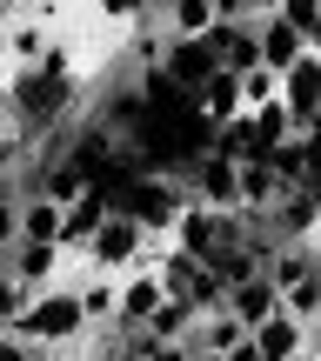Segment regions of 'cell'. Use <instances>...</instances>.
<instances>
[{"mask_svg":"<svg viewBox=\"0 0 321 361\" xmlns=\"http://www.w3.org/2000/svg\"><path fill=\"white\" fill-rule=\"evenodd\" d=\"M94 335H101V328H94L74 274L54 281V288H40L34 308H27L20 322H0V341H7L20 361H80V355H101Z\"/></svg>","mask_w":321,"mask_h":361,"instance_id":"obj_1","label":"cell"},{"mask_svg":"<svg viewBox=\"0 0 321 361\" xmlns=\"http://www.w3.org/2000/svg\"><path fill=\"white\" fill-rule=\"evenodd\" d=\"M147 221L134 214V207H107V221L101 228H94V241L80 247V261H87V268H114V274H128V268H141V255H147Z\"/></svg>","mask_w":321,"mask_h":361,"instance_id":"obj_2","label":"cell"},{"mask_svg":"<svg viewBox=\"0 0 321 361\" xmlns=\"http://www.w3.org/2000/svg\"><path fill=\"white\" fill-rule=\"evenodd\" d=\"M181 361H255V328L221 301L194 322V335L181 341Z\"/></svg>","mask_w":321,"mask_h":361,"instance_id":"obj_3","label":"cell"},{"mask_svg":"<svg viewBox=\"0 0 321 361\" xmlns=\"http://www.w3.org/2000/svg\"><path fill=\"white\" fill-rule=\"evenodd\" d=\"M80 268V255H67V241H34V234H0V274H20L34 288H54Z\"/></svg>","mask_w":321,"mask_h":361,"instance_id":"obj_4","label":"cell"},{"mask_svg":"<svg viewBox=\"0 0 321 361\" xmlns=\"http://www.w3.org/2000/svg\"><path fill=\"white\" fill-rule=\"evenodd\" d=\"M188 188H194V201H207V207H241V154L207 141L201 154L188 161Z\"/></svg>","mask_w":321,"mask_h":361,"instance_id":"obj_5","label":"cell"},{"mask_svg":"<svg viewBox=\"0 0 321 361\" xmlns=\"http://www.w3.org/2000/svg\"><path fill=\"white\" fill-rule=\"evenodd\" d=\"M214 74H221V47H214V34H194V40H181V34H174V54H167V67H161L167 87L194 101V94H201Z\"/></svg>","mask_w":321,"mask_h":361,"instance_id":"obj_6","label":"cell"},{"mask_svg":"<svg viewBox=\"0 0 321 361\" xmlns=\"http://www.w3.org/2000/svg\"><path fill=\"white\" fill-rule=\"evenodd\" d=\"M315 348V322H301L295 308H274L255 328V361H308Z\"/></svg>","mask_w":321,"mask_h":361,"instance_id":"obj_7","label":"cell"},{"mask_svg":"<svg viewBox=\"0 0 321 361\" xmlns=\"http://www.w3.org/2000/svg\"><path fill=\"white\" fill-rule=\"evenodd\" d=\"M255 40H261V61L281 67V74L301 61V54H308V27H301L295 13H281V7H268V13L255 20Z\"/></svg>","mask_w":321,"mask_h":361,"instance_id":"obj_8","label":"cell"},{"mask_svg":"<svg viewBox=\"0 0 321 361\" xmlns=\"http://www.w3.org/2000/svg\"><path fill=\"white\" fill-rule=\"evenodd\" d=\"M281 101L295 107L301 134H308V128H321V54H315V47H308V54H301V61L281 74Z\"/></svg>","mask_w":321,"mask_h":361,"instance_id":"obj_9","label":"cell"},{"mask_svg":"<svg viewBox=\"0 0 321 361\" xmlns=\"http://www.w3.org/2000/svg\"><path fill=\"white\" fill-rule=\"evenodd\" d=\"M194 107H201V121H207L214 134H221V128H234V121L248 114V87H241V67H221V74L207 80L201 94H194Z\"/></svg>","mask_w":321,"mask_h":361,"instance_id":"obj_10","label":"cell"},{"mask_svg":"<svg viewBox=\"0 0 321 361\" xmlns=\"http://www.w3.org/2000/svg\"><path fill=\"white\" fill-rule=\"evenodd\" d=\"M228 308L241 314L248 328H261L274 308H281V281H274L268 268H255V274H241V281H228Z\"/></svg>","mask_w":321,"mask_h":361,"instance_id":"obj_11","label":"cell"},{"mask_svg":"<svg viewBox=\"0 0 321 361\" xmlns=\"http://www.w3.org/2000/svg\"><path fill=\"white\" fill-rule=\"evenodd\" d=\"M288 194V180H281V168H274V154L268 147H255V154H241V207H274Z\"/></svg>","mask_w":321,"mask_h":361,"instance_id":"obj_12","label":"cell"},{"mask_svg":"<svg viewBox=\"0 0 321 361\" xmlns=\"http://www.w3.org/2000/svg\"><path fill=\"white\" fill-rule=\"evenodd\" d=\"M54 47V27L34 13H7V67H40Z\"/></svg>","mask_w":321,"mask_h":361,"instance_id":"obj_13","label":"cell"},{"mask_svg":"<svg viewBox=\"0 0 321 361\" xmlns=\"http://www.w3.org/2000/svg\"><path fill=\"white\" fill-rule=\"evenodd\" d=\"M107 207H114V194H107V188H87L80 201H67V234H61L67 255H80V247L94 241V228L107 221Z\"/></svg>","mask_w":321,"mask_h":361,"instance_id":"obj_14","label":"cell"},{"mask_svg":"<svg viewBox=\"0 0 321 361\" xmlns=\"http://www.w3.org/2000/svg\"><path fill=\"white\" fill-rule=\"evenodd\" d=\"M161 20H167V34L194 40V34H214V27H221V7H214V0H167Z\"/></svg>","mask_w":321,"mask_h":361,"instance_id":"obj_15","label":"cell"},{"mask_svg":"<svg viewBox=\"0 0 321 361\" xmlns=\"http://www.w3.org/2000/svg\"><path fill=\"white\" fill-rule=\"evenodd\" d=\"M248 121H255V147H281V141H295V134H301V121H295V107H288V101L248 107Z\"/></svg>","mask_w":321,"mask_h":361,"instance_id":"obj_16","label":"cell"},{"mask_svg":"<svg viewBox=\"0 0 321 361\" xmlns=\"http://www.w3.org/2000/svg\"><path fill=\"white\" fill-rule=\"evenodd\" d=\"M94 13H101L107 27H121V34H128L134 20H147V13H155V0H94Z\"/></svg>","mask_w":321,"mask_h":361,"instance_id":"obj_17","label":"cell"},{"mask_svg":"<svg viewBox=\"0 0 321 361\" xmlns=\"http://www.w3.org/2000/svg\"><path fill=\"white\" fill-rule=\"evenodd\" d=\"M214 7H221V20H261L268 13L261 0H214Z\"/></svg>","mask_w":321,"mask_h":361,"instance_id":"obj_18","label":"cell"},{"mask_svg":"<svg viewBox=\"0 0 321 361\" xmlns=\"http://www.w3.org/2000/svg\"><path fill=\"white\" fill-rule=\"evenodd\" d=\"M281 13H295L301 27H315L321 20V0H281Z\"/></svg>","mask_w":321,"mask_h":361,"instance_id":"obj_19","label":"cell"},{"mask_svg":"<svg viewBox=\"0 0 321 361\" xmlns=\"http://www.w3.org/2000/svg\"><path fill=\"white\" fill-rule=\"evenodd\" d=\"M315 247H321V234H315Z\"/></svg>","mask_w":321,"mask_h":361,"instance_id":"obj_20","label":"cell"}]
</instances>
